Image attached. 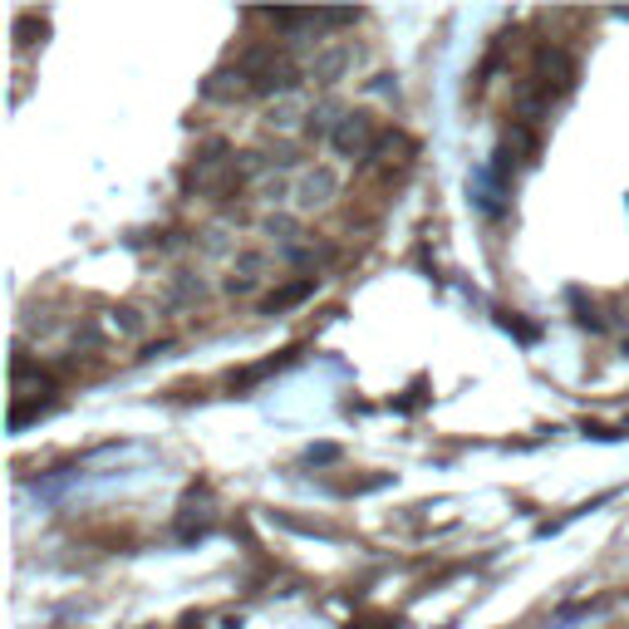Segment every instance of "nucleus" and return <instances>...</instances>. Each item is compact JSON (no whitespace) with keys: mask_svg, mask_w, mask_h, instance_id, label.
Masks as SVG:
<instances>
[{"mask_svg":"<svg viewBox=\"0 0 629 629\" xmlns=\"http://www.w3.org/2000/svg\"><path fill=\"white\" fill-rule=\"evenodd\" d=\"M246 89H251V74H246V69H236V74H231V69H217V74L202 84L207 99H241Z\"/></svg>","mask_w":629,"mask_h":629,"instance_id":"obj_2","label":"nucleus"},{"mask_svg":"<svg viewBox=\"0 0 629 629\" xmlns=\"http://www.w3.org/2000/svg\"><path fill=\"white\" fill-rule=\"evenodd\" d=\"M344 64H349V45H335V50H325V55L310 64V79H315V84H335L344 74Z\"/></svg>","mask_w":629,"mask_h":629,"instance_id":"obj_4","label":"nucleus"},{"mask_svg":"<svg viewBox=\"0 0 629 629\" xmlns=\"http://www.w3.org/2000/svg\"><path fill=\"white\" fill-rule=\"evenodd\" d=\"M330 192H335V172H310L305 182H300V207H325L330 202Z\"/></svg>","mask_w":629,"mask_h":629,"instance_id":"obj_3","label":"nucleus"},{"mask_svg":"<svg viewBox=\"0 0 629 629\" xmlns=\"http://www.w3.org/2000/svg\"><path fill=\"white\" fill-rule=\"evenodd\" d=\"M222 172H227V153H222V148H212V153H202V163H192L187 187H212Z\"/></svg>","mask_w":629,"mask_h":629,"instance_id":"obj_5","label":"nucleus"},{"mask_svg":"<svg viewBox=\"0 0 629 629\" xmlns=\"http://www.w3.org/2000/svg\"><path fill=\"white\" fill-rule=\"evenodd\" d=\"M330 143H335L340 158H369V153H374V118L369 114H344L340 128L330 133Z\"/></svg>","mask_w":629,"mask_h":629,"instance_id":"obj_1","label":"nucleus"},{"mask_svg":"<svg viewBox=\"0 0 629 629\" xmlns=\"http://www.w3.org/2000/svg\"><path fill=\"white\" fill-rule=\"evenodd\" d=\"M305 458H310V462H335V458H340V448H310Z\"/></svg>","mask_w":629,"mask_h":629,"instance_id":"obj_6","label":"nucleus"}]
</instances>
